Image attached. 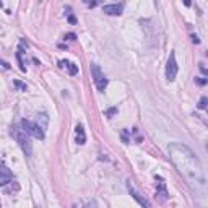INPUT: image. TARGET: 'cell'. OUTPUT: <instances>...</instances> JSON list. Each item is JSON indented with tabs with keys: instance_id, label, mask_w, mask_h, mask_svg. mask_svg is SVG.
Here are the masks:
<instances>
[{
	"instance_id": "3",
	"label": "cell",
	"mask_w": 208,
	"mask_h": 208,
	"mask_svg": "<svg viewBox=\"0 0 208 208\" xmlns=\"http://www.w3.org/2000/svg\"><path fill=\"white\" fill-rule=\"evenodd\" d=\"M91 77H93V81H94V85H96V88L99 91L106 90V86H107V78L104 77V73L101 72L99 65L91 63Z\"/></svg>"
},
{
	"instance_id": "19",
	"label": "cell",
	"mask_w": 208,
	"mask_h": 208,
	"mask_svg": "<svg viewBox=\"0 0 208 208\" xmlns=\"http://www.w3.org/2000/svg\"><path fill=\"white\" fill-rule=\"evenodd\" d=\"M132 135H134V137L137 138V141H138V143L141 141V137H140V134H138V129H132Z\"/></svg>"
},
{
	"instance_id": "24",
	"label": "cell",
	"mask_w": 208,
	"mask_h": 208,
	"mask_svg": "<svg viewBox=\"0 0 208 208\" xmlns=\"http://www.w3.org/2000/svg\"><path fill=\"white\" fill-rule=\"evenodd\" d=\"M192 41H194V44H198V42H200V39H198L195 34H192Z\"/></svg>"
},
{
	"instance_id": "14",
	"label": "cell",
	"mask_w": 208,
	"mask_h": 208,
	"mask_svg": "<svg viewBox=\"0 0 208 208\" xmlns=\"http://www.w3.org/2000/svg\"><path fill=\"white\" fill-rule=\"evenodd\" d=\"M120 138H122V141L127 145V143H130V130H127V129H122L120 130Z\"/></svg>"
},
{
	"instance_id": "23",
	"label": "cell",
	"mask_w": 208,
	"mask_h": 208,
	"mask_svg": "<svg viewBox=\"0 0 208 208\" xmlns=\"http://www.w3.org/2000/svg\"><path fill=\"white\" fill-rule=\"evenodd\" d=\"M0 65H2V67H3L5 70H8V68H10V65H8L7 62H3V60H0Z\"/></svg>"
},
{
	"instance_id": "12",
	"label": "cell",
	"mask_w": 208,
	"mask_h": 208,
	"mask_svg": "<svg viewBox=\"0 0 208 208\" xmlns=\"http://www.w3.org/2000/svg\"><path fill=\"white\" fill-rule=\"evenodd\" d=\"M36 124L39 125L42 130H46L47 129V124H49V117H47V114H39V116H37Z\"/></svg>"
},
{
	"instance_id": "20",
	"label": "cell",
	"mask_w": 208,
	"mask_h": 208,
	"mask_svg": "<svg viewBox=\"0 0 208 208\" xmlns=\"http://www.w3.org/2000/svg\"><path fill=\"white\" fill-rule=\"evenodd\" d=\"M195 81H197V85H200V86H205V85H206V78H203V77L195 78Z\"/></svg>"
},
{
	"instance_id": "18",
	"label": "cell",
	"mask_w": 208,
	"mask_h": 208,
	"mask_svg": "<svg viewBox=\"0 0 208 208\" xmlns=\"http://www.w3.org/2000/svg\"><path fill=\"white\" fill-rule=\"evenodd\" d=\"M83 2L86 3V5L90 7V8H94V7L98 5V2H96V0H83Z\"/></svg>"
},
{
	"instance_id": "15",
	"label": "cell",
	"mask_w": 208,
	"mask_h": 208,
	"mask_svg": "<svg viewBox=\"0 0 208 208\" xmlns=\"http://www.w3.org/2000/svg\"><path fill=\"white\" fill-rule=\"evenodd\" d=\"M13 85L20 90V91H26L28 90V86H26V83H23V81H20V80H13Z\"/></svg>"
},
{
	"instance_id": "7",
	"label": "cell",
	"mask_w": 208,
	"mask_h": 208,
	"mask_svg": "<svg viewBox=\"0 0 208 208\" xmlns=\"http://www.w3.org/2000/svg\"><path fill=\"white\" fill-rule=\"evenodd\" d=\"M12 179H13L12 171H10V169H8L5 164H2V167H0V185H7V184H10V182H12Z\"/></svg>"
},
{
	"instance_id": "26",
	"label": "cell",
	"mask_w": 208,
	"mask_h": 208,
	"mask_svg": "<svg viewBox=\"0 0 208 208\" xmlns=\"http://www.w3.org/2000/svg\"><path fill=\"white\" fill-rule=\"evenodd\" d=\"M182 2H184L185 7H190V0H182Z\"/></svg>"
},
{
	"instance_id": "1",
	"label": "cell",
	"mask_w": 208,
	"mask_h": 208,
	"mask_svg": "<svg viewBox=\"0 0 208 208\" xmlns=\"http://www.w3.org/2000/svg\"><path fill=\"white\" fill-rule=\"evenodd\" d=\"M167 153H169V158H171L172 164L176 166L177 172L184 177L187 185L194 192L205 195L206 177H205L202 163L197 158V155L184 143H171L167 148Z\"/></svg>"
},
{
	"instance_id": "11",
	"label": "cell",
	"mask_w": 208,
	"mask_h": 208,
	"mask_svg": "<svg viewBox=\"0 0 208 208\" xmlns=\"http://www.w3.org/2000/svg\"><path fill=\"white\" fill-rule=\"evenodd\" d=\"M156 195H158V198H159V202H164L166 198H167V190H166V185H164L163 182H159V184L156 185Z\"/></svg>"
},
{
	"instance_id": "16",
	"label": "cell",
	"mask_w": 208,
	"mask_h": 208,
	"mask_svg": "<svg viewBox=\"0 0 208 208\" xmlns=\"http://www.w3.org/2000/svg\"><path fill=\"white\" fill-rule=\"evenodd\" d=\"M206 104H208V98H202L200 101H198V104H197V107L200 109V111H203V109H206Z\"/></svg>"
},
{
	"instance_id": "9",
	"label": "cell",
	"mask_w": 208,
	"mask_h": 208,
	"mask_svg": "<svg viewBox=\"0 0 208 208\" xmlns=\"http://www.w3.org/2000/svg\"><path fill=\"white\" fill-rule=\"evenodd\" d=\"M75 138H77L78 145H85V143H86V134H85L83 125H77V129H75Z\"/></svg>"
},
{
	"instance_id": "5",
	"label": "cell",
	"mask_w": 208,
	"mask_h": 208,
	"mask_svg": "<svg viewBox=\"0 0 208 208\" xmlns=\"http://www.w3.org/2000/svg\"><path fill=\"white\" fill-rule=\"evenodd\" d=\"M177 75V62H176V54L171 52L169 54V59L166 62V78L167 81H174Z\"/></svg>"
},
{
	"instance_id": "25",
	"label": "cell",
	"mask_w": 208,
	"mask_h": 208,
	"mask_svg": "<svg viewBox=\"0 0 208 208\" xmlns=\"http://www.w3.org/2000/svg\"><path fill=\"white\" fill-rule=\"evenodd\" d=\"M200 70H202L203 75H206V68H205V65H203V63H200Z\"/></svg>"
},
{
	"instance_id": "6",
	"label": "cell",
	"mask_w": 208,
	"mask_h": 208,
	"mask_svg": "<svg viewBox=\"0 0 208 208\" xmlns=\"http://www.w3.org/2000/svg\"><path fill=\"white\" fill-rule=\"evenodd\" d=\"M127 189H129L130 195H132V197H134L135 200L138 202V205H141V206H146V208H150V206H151V203H150V202L146 200V198H145L143 195H140V192H137V189H135L134 185L130 184V181L127 182Z\"/></svg>"
},
{
	"instance_id": "17",
	"label": "cell",
	"mask_w": 208,
	"mask_h": 208,
	"mask_svg": "<svg viewBox=\"0 0 208 208\" xmlns=\"http://www.w3.org/2000/svg\"><path fill=\"white\" fill-rule=\"evenodd\" d=\"M116 114H117V107H111V109L106 111V117L107 119H111L112 116H116Z\"/></svg>"
},
{
	"instance_id": "8",
	"label": "cell",
	"mask_w": 208,
	"mask_h": 208,
	"mask_svg": "<svg viewBox=\"0 0 208 208\" xmlns=\"http://www.w3.org/2000/svg\"><path fill=\"white\" fill-rule=\"evenodd\" d=\"M122 10H124V7L120 3H114V5H104L102 7V12L106 15H111V16H119L122 15Z\"/></svg>"
},
{
	"instance_id": "4",
	"label": "cell",
	"mask_w": 208,
	"mask_h": 208,
	"mask_svg": "<svg viewBox=\"0 0 208 208\" xmlns=\"http://www.w3.org/2000/svg\"><path fill=\"white\" fill-rule=\"evenodd\" d=\"M21 127H23V130L26 132V134H30L31 137H34V138H37V140H44V137H46V134H44V130L37 125V124H33V122H30V120H21Z\"/></svg>"
},
{
	"instance_id": "10",
	"label": "cell",
	"mask_w": 208,
	"mask_h": 208,
	"mask_svg": "<svg viewBox=\"0 0 208 208\" xmlns=\"http://www.w3.org/2000/svg\"><path fill=\"white\" fill-rule=\"evenodd\" d=\"M59 63H60V67H65V68H67L70 75H78V67H77V65H75L73 62H68V60H60Z\"/></svg>"
},
{
	"instance_id": "2",
	"label": "cell",
	"mask_w": 208,
	"mask_h": 208,
	"mask_svg": "<svg viewBox=\"0 0 208 208\" xmlns=\"http://www.w3.org/2000/svg\"><path fill=\"white\" fill-rule=\"evenodd\" d=\"M12 137L18 141V145L21 146V150H23V153L26 155V156H31V153H33V148H31V140H30V134H26V132L23 130V127H20V125H13V129H12Z\"/></svg>"
},
{
	"instance_id": "22",
	"label": "cell",
	"mask_w": 208,
	"mask_h": 208,
	"mask_svg": "<svg viewBox=\"0 0 208 208\" xmlns=\"http://www.w3.org/2000/svg\"><path fill=\"white\" fill-rule=\"evenodd\" d=\"M67 20H68V23H70V25H77V18H75L73 15H68Z\"/></svg>"
},
{
	"instance_id": "13",
	"label": "cell",
	"mask_w": 208,
	"mask_h": 208,
	"mask_svg": "<svg viewBox=\"0 0 208 208\" xmlns=\"http://www.w3.org/2000/svg\"><path fill=\"white\" fill-rule=\"evenodd\" d=\"M16 59H18V62H20V70L21 72H26V62L23 60V51L21 49L16 52Z\"/></svg>"
},
{
	"instance_id": "21",
	"label": "cell",
	"mask_w": 208,
	"mask_h": 208,
	"mask_svg": "<svg viewBox=\"0 0 208 208\" xmlns=\"http://www.w3.org/2000/svg\"><path fill=\"white\" fill-rule=\"evenodd\" d=\"M65 39H67V41H75V39H77V36H75L73 33H68V34H65Z\"/></svg>"
}]
</instances>
